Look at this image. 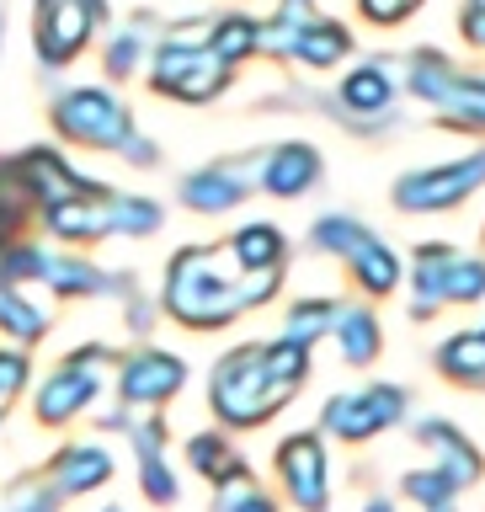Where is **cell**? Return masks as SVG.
Wrapping results in <instances>:
<instances>
[{"label": "cell", "mask_w": 485, "mask_h": 512, "mask_svg": "<svg viewBox=\"0 0 485 512\" xmlns=\"http://www.w3.org/2000/svg\"><path fill=\"white\" fill-rule=\"evenodd\" d=\"M240 267L230 246H187L166 267V310L187 326H224L235 320L240 304Z\"/></svg>", "instance_id": "obj_1"}, {"label": "cell", "mask_w": 485, "mask_h": 512, "mask_svg": "<svg viewBox=\"0 0 485 512\" xmlns=\"http://www.w3.org/2000/svg\"><path fill=\"white\" fill-rule=\"evenodd\" d=\"M208 395H214V411L230 427H256L288 400V384H278L267 374L262 347H235V352H224V363L214 368Z\"/></svg>", "instance_id": "obj_2"}, {"label": "cell", "mask_w": 485, "mask_h": 512, "mask_svg": "<svg viewBox=\"0 0 485 512\" xmlns=\"http://www.w3.org/2000/svg\"><path fill=\"white\" fill-rule=\"evenodd\" d=\"M48 123H54L59 139L86 144V150H123V139L134 134V112H128L107 86L59 91L54 107H48Z\"/></svg>", "instance_id": "obj_3"}, {"label": "cell", "mask_w": 485, "mask_h": 512, "mask_svg": "<svg viewBox=\"0 0 485 512\" xmlns=\"http://www.w3.org/2000/svg\"><path fill=\"white\" fill-rule=\"evenodd\" d=\"M107 22V0H32V48L48 70H64L86 54Z\"/></svg>", "instance_id": "obj_4"}, {"label": "cell", "mask_w": 485, "mask_h": 512, "mask_svg": "<svg viewBox=\"0 0 485 512\" xmlns=\"http://www.w3.org/2000/svg\"><path fill=\"white\" fill-rule=\"evenodd\" d=\"M315 246L342 256V262L352 267V278H358L368 294H390V288L400 283L395 251L384 246L374 230H363L358 219H347V214H326V219H320L315 224Z\"/></svg>", "instance_id": "obj_5"}, {"label": "cell", "mask_w": 485, "mask_h": 512, "mask_svg": "<svg viewBox=\"0 0 485 512\" xmlns=\"http://www.w3.org/2000/svg\"><path fill=\"white\" fill-rule=\"evenodd\" d=\"M480 187H485V150L400 176L395 182V208H406V214H443V208L464 203Z\"/></svg>", "instance_id": "obj_6"}, {"label": "cell", "mask_w": 485, "mask_h": 512, "mask_svg": "<svg viewBox=\"0 0 485 512\" xmlns=\"http://www.w3.org/2000/svg\"><path fill=\"white\" fill-rule=\"evenodd\" d=\"M400 416H406V390L374 384V390H363V395H336L326 406V427L347 443H363V438H374L379 427L400 422Z\"/></svg>", "instance_id": "obj_7"}, {"label": "cell", "mask_w": 485, "mask_h": 512, "mask_svg": "<svg viewBox=\"0 0 485 512\" xmlns=\"http://www.w3.org/2000/svg\"><path fill=\"white\" fill-rule=\"evenodd\" d=\"M256 160L262 155H235V160H214V166L192 171L182 182V203L198 208V214H230L240 198H251Z\"/></svg>", "instance_id": "obj_8"}, {"label": "cell", "mask_w": 485, "mask_h": 512, "mask_svg": "<svg viewBox=\"0 0 485 512\" xmlns=\"http://www.w3.org/2000/svg\"><path fill=\"white\" fill-rule=\"evenodd\" d=\"M102 358H107L102 347L75 352V358H70V363H64L54 379L43 384V395H38V422L59 427V422H70L75 411H86L91 400H96V390H102V384H96V374H91V368L102 363Z\"/></svg>", "instance_id": "obj_9"}, {"label": "cell", "mask_w": 485, "mask_h": 512, "mask_svg": "<svg viewBox=\"0 0 485 512\" xmlns=\"http://www.w3.org/2000/svg\"><path fill=\"white\" fill-rule=\"evenodd\" d=\"M320 150L304 139H288V144H272V150H262V160H256V187L272 192V198H304L315 182H320Z\"/></svg>", "instance_id": "obj_10"}, {"label": "cell", "mask_w": 485, "mask_h": 512, "mask_svg": "<svg viewBox=\"0 0 485 512\" xmlns=\"http://www.w3.org/2000/svg\"><path fill=\"white\" fill-rule=\"evenodd\" d=\"M182 379H187L182 358L144 347V352H134V358L123 363L118 390H123V406H160V400H171L176 390H182Z\"/></svg>", "instance_id": "obj_11"}, {"label": "cell", "mask_w": 485, "mask_h": 512, "mask_svg": "<svg viewBox=\"0 0 485 512\" xmlns=\"http://www.w3.org/2000/svg\"><path fill=\"white\" fill-rule=\"evenodd\" d=\"M278 470L288 480V496L304 507V512H320L331 496V480H326V448H320V438H310V432H299V438L283 443L278 454Z\"/></svg>", "instance_id": "obj_12"}, {"label": "cell", "mask_w": 485, "mask_h": 512, "mask_svg": "<svg viewBox=\"0 0 485 512\" xmlns=\"http://www.w3.org/2000/svg\"><path fill=\"white\" fill-rule=\"evenodd\" d=\"M6 171H11V182L22 187V198H38L43 208H48V203H64V198H75V192L91 187V182H80V176L64 166L54 150H27L16 166H6Z\"/></svg>", "instance_id": "obj_13"}, {"label": "cell", "mask_w": 485, "mask_h": 512, "mask_svg": "<svg viewBox=\"0 0 485 512\" xmlns=\"http://www.w3.org/2000/svg\"><path fill=\"white\" fill-rule=\"evenodd\" d=\"M102 480H112V454H107V448H96V443H70V448L54 459V486H59V496L96 491Z\"/></svg>", "instance_id": "obj_14"}, {"label": "cell", "mask_w": 485, "mask_h": 512, "mask_svg": "<svg viewBox=\"0 0 485 512\" xmlns=\"http://www.w3.org/2000/svg\"><path fill=\"white\" fill-rule=\"evenodd\" d=\"M416 443H427L432 454L443 459V475L454 480V486H470V480H480V454L470 448V438H459V427L422 422V427H416Z\"/></svg>", "instance_id": "obj_15"}, {"label": "cell", "mask_w": 485, "mask_h": 512, "mask_svg": "<svg viewBox=\"0 0 485 512\" xmlns=\"http://www.w3.org/2000/svg\"><path fill=\"white\" fill-rule=\"evenodd\" d=\"M438 123L443 128H459V134H485V75H454V86L438 107Z\"/></svg>", "instance_id": "obj_16"}, {"label": "cell", "mask_w": 485, "mask_h": 512, "mask_svg": "<svg viewBox=\"0 0 485 512\" xmlns=\"http://www.w3.org/2000/svg\"><path fill=\"white\" fill-rule=\"evenodd\" d=\"M454 75H459V64L448 54H438V48H411L406 54V91L427 107L443 102L448 86H454Z\"/></svg>", "instance_id": "obj_17"}, {"label": "cell", "mask_w": 485, "mask_h": 512, "mask_svg": "<svg viewBox=\"0 0 485 512\" xmlns=\"http://www.w3.org/2000/svg\"><path fill=\"white\" fill-rule=\"evenodd\" d=\"M342 54H352V32L342 22H331V16H315V22L294 38V48H288V59L310 64V70H331Z\"/></svg>", "instance_id": "obj_18"}, {"label": "cell", "mask_w": 485, "mask_h": 512, "mask_svg": "<svg viewBox=\"0 0 485 512\" xmlns=\"http://www.w3.org/2000/svg\"><path fill=\"white\" fill-rule=\"evenodd\" d=\"M230 75H235V64H224V59L214 54V43H208L203 54L171 80L166 96H176V102H214V96H224V86H230Z\"/></svg>", "instance_id": "obj_19"}, {"label": "cell", "mask_w": 485, "mask_h": 512, "mask_svg": "<svg viewBox=\"0 0 485 512\" xmlns=\"http://www.w3.org/2000/svg\"><path fill=\"white\" fill-rule=\"evenodd\" d=\"M336 342H342V358L347 363H374V352H379V320L374 310H363V304H336Z\"/></svg>", "instance_id": "obj_20"}, {"label": "cell", "mask_w": 485, "mask_h": 512, "mask_svg": "<svg viewBox=\"0 0 485 512\" xmlns=\"http://www.w3.org/2000/svg\"><path fill=\"white\" fill-rule=\"evenodd\" d=\"M230 256H235L240 267H283L288 240H283L278 224L256 219V224H246V230H235V235H230Z\"/></svg>", "instance_id": "obj_21"}, {"label": "cell", "mask_w": 485, "mask_h": 512, "mask_svg": "<svg viewBox=\"0 0 485 512\" xmlns=\"http://www.w3.org/2000/svg\"><path fill=\"white\" fill-rule=\"evenodd\" d=\"M43 283L54 288V294H64V299L102 294V288H112V278H107L102 267H91V262H75V256H43Z\"/></svg>", "instance_id": "obj_22"}, {"label": "cell", "mask_w": 485, "mask_h": 512, "mask_svg": "<svg viewBox=\"0 0 485 512\" xmlns=\"http://www.w3.org/2000/svg\"><path fill=\"white\" fill-rule=\"evenodd\" d=\"M150 32H155V16L139 11L134 22H128L118 38L107 43V75H112V80H128L144 59H150Z\"/></svg>", "instance_id": "obj_23"}, {"label": "cell", "mask_w": 485, "mask_h": 512, "mask_svg": "<svg viewBox=\"0 0 485 512\" xmlns=\"http://www.w3.org/2000/svg\"><path fill=\"white\" fill-rule=\"evenodd\" d=\"M160 438H166V427H160V422H144V427H139V475H144V496H150V502H176V480H171L166 464H160Z\"/></svg>", "instance_id": "obj_24"}, {"label": "cell", "mask_w": 485, "mask_h": 512, "mask_svg": "<svg viewBox=\"0 0 485 512\" xmlns=\"http://www.w3.org/2000/svg\"><path fill=\"white\" fill-rule=\"evenodd\" d=\"M448 262H454V246H422L416 251V315H432L443 304Z\"/></svg>", "instance_id": "obj_25"}, {"label": "cell", "mask_w": 485, "mask_h": 512, "mask_svg": "<svg viewBox=\"0 0 485 512\" xmlns=\"http://www.w3.org/2000/svg\"><path fill=\"white\" fill-rule=\"evenodd\" d=\"M256 48H262V22H251V16H219L214 22V54L224 64L251 59Z\"/></svg>", "instance_id": "obj_26"}, {"label": "cell", "mask_w": 485, "mask_h": 512, "mask_svg": "<svg viewBox=\"0 0 485 512\" xmlns=\"http://www.w3.org/2000/svg\"><path fill=\"white\" fill-rule=\"evenodd\" d=\"M438 368L459 384H485V331L480 336H454L438 352Z\"/></svg>", "instance_id": "obj_27"}, {"label": "cell", "mask_w": 485, "mask_h": 512, "mask_svg": "<svg viewBox=\"0 0 485 512\" xmlns=\"http://www.w3.org/2000/svg\"><path fill=\"white\" fill-rule=\"evenodd\" d=\"M192 464H198V470L208 475V480H219V486H230V480H240L246 475V464H240L235 454H230V443L224 438H214V432H203V438H192Z\"/></svg>", "instance_id": "obj_28"}, {"label": "cell", "mask_w": 485, "mask_h": 512, "mask_svg": "<svg viewBox=\"0 0 485 512\" xmlns=\"http://www.w3.org/2000/svg\"><path fill=\"white\" fill-rule=\"evenodd\" d=\"M0 326H6L16 342H32V336H43L48 320H43V310L22 294V288L6 283V294H0Z\"/></svg>", "instance_id": "obj_29"}, {"label": "cell", "mask_w": 485, "mask_h": 512, "mask_svg": "<svg viewBox=\"0 0 485 512\" xmlns=\"http://www.w3.org/2000/svg\"><path fill=\"white\" fill-rule=\"evenodd\" d=\"M470 299H485V262L454 251V262L443 272V304H470Z\"/></svg>", "instance_id": "obj_30"}, {"label": "cell", "mask_w": 485, "mask_h": 512, "mask_svg": "<svg viewBox=\"0 0 485 512\" xmlns=\"http://www.w3.org/2000/svg\"><path fill=\"white\" fill-rule=\"evenodd\" d=\"M336 326V304H326V299H304V304H294L288 310V326H283V336L288 342H304L310 347L320 331H331Z\"/></svg>", "instance_id": "obj_31"}, {"label": "cell", "mask_w": 485, "mask_h": 512, "mask_svg": "<svg viewBox=\"0 0 485 512\" xmlns=\"http://www.w3.org/2000/svg\"><path fill=\"white\" fill-rule=\"evenodd\" d=\"M262 358H267V374L278 379V384H288V390H294V384L310 374V347H304V342H288V336H283L278 347H262Z\"/></svg>", "instance_id": "obj_32"}, {"label": "cell", "mask_w": 485, "mask_h": 512, "mask_svg": "<svg viewBox=\"0 0 485 512\" xmlns=\"http://www.w3.org/2000/svg\"><path fill=\"white\" fill-rule=\"evenodd\" d=\"M459 486L448 480L443 470H416V475H406V496H416L422 507H448V496H454Z\"/></svg>", "instance_id": "obj_33"}, {"label": "cell", "mask_w": 485, "mask_h": 512, "mask_svg": "<svg viewBox=\"0 0 485 512\" xmlns=\"http://www.w3.org/2000/svg\"><path fill=\"white\" fill-rule=\"evenodd\" d=\"M214 507H219V512H278V507H272V502H267L262 491L251 486V475L230 480V486H224V496H219Z\"/></svg>", "instance_id": "obj_34"}, {"label": "cell", "mask_w": 485, "mask_h": 512, "mask_svg": "<svg viewBox=\"0 0 485 512\" xmlns=\"http://www.w3.org/2000/svg\"><path fill=\"white\" fill-rule=\"evenodd\" d=\"M358 11L374 27H395V22H406V16L416 11V0H358Z\"/></svg>", "instance_id": "obj_35"}, {"label": "cell", "mask_w": 485, "mask_h": 512, "mask_svg": "<svg viewBox=\"0 0 485 512\" xmlns=\"http://www.w3.org/2000/svg\"><path fill=\"white\" fill-rule=\"evenodd\" d=\"M459 32H464V38H470L475 48H485V0H464Z\"/></svg>", "instance_id": "obj_36"}, {"label": "cell", "mask_w": 485, "mask_h": 512, "mask_svg": "<svg viewBox=\"0 0 485 512\" xmlns=\"http://www.w3.org/2000/svg\"><path fill=\"white\" fill-rule=\"evenodd\" d=\"M368 512H395L390 502H368Z\"/></svg>", "instance_id": "obj_37"}, {"label": "cell", "mask_w": 485, "mask_h": 512, "mask_svg": "<svg viewBox=\"0 0 485 512\" xmlns=\"http://www.w3.org/2000/svg\"><path fill=\"white\" fill-rule=\"evenodd\" d=\"M6 400H11V395H6V390H0V416H6Z\"/></svg>", "instance_id": "obj_38"}, {"label": "cell", "mask_w": 485, "mask_h": 512, "mask_svg": "<svg viewBox=\"0 0 485 512\" xmlns=\"http://www.w3.org/2000/svg\"><path fill=\"white\" fill-rule=\"evenodd\" d=\"M0 294H6V278H0Z\"/></svg>", "instance_id": "obj_39"}, {"label": "cell", "mask_w": 485, "mask_h": 512, "mask_svg": "<svg viewBox=\"0 0 485 512\" xmlns=\"http://www.w3.org/2000/svg\"><path fill=\"white\" fill-rule=\"evenodd\" d=\"M432 512H448V507H432Z\"/></svg>", "instance_id": "obj_40"}, {"label": "cell", "mask_w": 485, "mask_h": 512, "mask_svg": "<svg viewBox=\"0 0 485 512\" xmlns=\"http://www.w3.org/2000/svg\"><path fill=\"white\" fill-rule=\"evenodd\" d=\"M416 6H422V0H416Z\"/></svg>", "instance_id": "obj_41"}, {"label": "cell", "mask_w": 485, "mask_h": 512, "mask_svg": "<svg viewBox=\"0 0 485 512\" xmlns=\"http://www.w3.org/2000/svg\"><path fill=\"white\" fill-rule=\"evenodd\" d=\"M0 32H6V27H0Z\"/></svg>", "instance_id": "obj_42"}]
</instances>
